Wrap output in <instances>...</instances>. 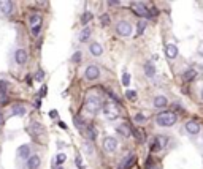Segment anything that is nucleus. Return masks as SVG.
I'll return each instance as SVG.
<instances>
[{"label":"nucleus","instance_id":"28","mask_svg":"<svg viewBox=\"0 0 203 169\" xmlns=\"http://www.w3.org/2000/svg\"><path fill=\"white\" fill-rule=\"evenodd\" d=\"M146 29V21H138L137 24V35H141Z\"/></svg>","mask_w":203,"mask_h":169},{"label":"nucleus","instance_id":"15","mask_svg":"<svg viewBox=\"0 0 203 169\" xmlns=\"http://www.w3.org/2000/svg\"><path fill=\"white\" fill-rule=\"evenodd\" d=\"M165 54H167V57H168L170 60L176 59V56H178V47H176V44L168 43V44L165 46Z\"/></svg>","mask_w":203,"mask_h":169},{"label":"nucleus","instance_id":"11","mask_svg":"<svg viewBox=\"0 0 203 169\" xmlns=\"http://www.w3.org/2000/svg\"><path fill=\"white\" fill-rule=\"evenodd\" d=\"M27 52H25L24 49H16V52H14V62L18 63V65H24L25 62H27Z\"/></svg>","mask_w":203,"mask_h":169},{"label":"nucleus","instance_id":"36","mask_svg":"<svg viewBox=\"0 0 203 169\" xmlns=\"http://www.w3.org/2000/svg\"><path fill=\"white\" fill-rule=\"evenodd\" d=\"M65 160H67V157H65L64 153H59V155L56 157V161H57V164H62Z\"/></svg>","mask_w":203,"mask_h":169},{"label":"nucleus","instance_id":"2","mask_svg":"<svg viewBox=\"0 0 203 169\" xmlns=\"http://www.w3.org/2000/svg\"><path fill=\"white\" fill-rule=\"evenodd\" d=\"M84 109L87 114L91 115H97L100 111H102V103L98 100V96H94V95H89L86 98V103H84Z\"/></svg>","mask_w":203,"mask_h":169},{"label":"nucleus","instance_id":"7","mask_svg":"<svg viewBox=\"0 0 203 169\" xmlns=\"http://www.w3.org/2000/svg\"><path fill=\"white\" fill-rule=\"evenodd\" d=\"M116 147H117V141H116L114 138L107 136V138L103 139V150H105V152L113 153V152L116 150Z\"/></svg>","mask_w":203,"mask_h":169},{"label":"nucleus","instance_id":"25","mask_svg":"<svg viewBox=\"0 0 203 169\" xmlns=\"http://www.w3.org/2000/svg\"><path fill=\"white\" fill-rule=\"evenodd\" d=\"M195 76H197V71H195V70H187L186 73H184V76H183V79H184L186 82H189V81H192Z\"/></svg>","mask_w":203,"mask_h":169},{"label":"nucleus","instance_id":"23","mask_svg":"<svg viewBox=\"0 0 203 169\" xmlns=\"http://www.w3.org/2000/svg\"><path fill=\"white\" fill-rule=\"evenodd\" d=\"M84 133H86V136H87L89 141H95V139H97V130H95L94 127H86Z\"/></svg>","mask_w":203,"mask_h":169},{"label":"nucleus","instance_id":"39","mask_svg":"<svg viewBox=\"0 0 203 169\" xmlns=\"http://www.w3.org/2000/svg\"><path fill=\"white\" fill-rule=\"evenodd\" d=\"M75 163H76V166H78L80 169H84V166H83V163H81V158H80V157L76 158V161H75Z\"/></svg>","mask_w":203,"mask_h":169},{"label":"nucleus","instance_id":"29","mask_svg":"<svg viewBox=\"0 0 203 169\" xmlns=\"http://www.w3.org/2000/svg\"><path fill=\"white\" fill-rule=\"evenodd\" d=\"M125 96H127V100H129V101H135L137 100V92L135 90H127Z\"/></svg>","mask_w":203,"mask_h":169},{"label":"nucleus","instance_id":"32","mask_svg":"<svg viewBox=\"0 0 203 169\" xmlns=\"http://www.w3.org/2000/svg\"><path fill=\"white\" fill-rule=\"evenodd\" d=\"M129 84H130V75H129V73H124V75H122V85L127 87Z\"/></svg>","mask_w":203,"mask_h":169},{"label":"nucleus","instance_id":"44","mask_svg":"<svg viewBox=\"0 0 203 169\" xmlns=\"http://www.w3.org/2000/svg\"><path fill=\"white\" fill-rule=\"evenodd\" d=\"M146 169H160V166L156 164V166H149V167H146Z\"/></svg>","mask_w":203,"mask_h":169},{"label":"nucleus","instance_id":"26","mask_svg":"<svg viewBox=\"0 0 203 169\" xmlns=\"http://www.w3.org/2000/svg\"><path fill=\"white\" fill-rule=\"evenodd\" d=\"M8 87H10V82H8V81H5V79H0V95H7Z\"/></svg>","mask_w":203,"mask_h":169},{"label":"nucleus","instance_id":"19","mask_svg":"<svg viewBox=\"0 0 203 169\" xmlns=\"http://www.w3.org/2000/svg\"><path fill=\"white\" fill-rule=\"evenodd\" d=\"M116 130H117V133H121L124 138H130V136H132V128L127 125V123H121Z\"/></svg>","mask_w":203,"mask_h":169},{"label":"nucleus","instance_id":"24","mask_svg":"<svg viewBox=\"0 0 203 169\" xmlns=\"http://www.w3.org/2000/svg\"><path fill=\"white\" fill-rule=\"evenodd\" d=\"M91 35H92V30H91L89 27H86V29H83V30H81V33H80V41H81V43H84V41H87V40L91 38Z\"/></svg>","mask_w":203,"mask_h":169},{"label":"nucleus","instance_id":"17","mask_svg":"<svg viewBox=\"0 0 203 169\" xmlns=\"http://www.w3.org/2000/svg\"><path fill=\"white\" fill-rule=\"evenodd\" d=\"M89 52H91L92 56H95V57H100L102 54H103V47H102L100 43H92V44L89 46Z\"/></svg>","mask_w":203,"mask_h":169},{"label":"nucleus","instance_id":"22","mask_svg":"<svg viewBox=\"0 0 203 169\" xmlns=\"http://www.w3.org/2000/svg\"><path fill=\"white\" fill-rule=\"evenodd\" d=\"M135 161H137L135 155H129V157L125 158V161L122 163V169H130V167L135 164Z\"/></svg>","mask_w":203,"mask_h":169},{"label":"nucleus","instance_id":"6","mask_svg":"<svg viewBox=\"0 0 203 169\" xmlns=\"http://www.w3.org/2000/svg\"><path fill=\"white\" fill-rule=\"evenodd\" d=\"M98 76H100V68L97 65H89L84 71V78L87 81H95L98 79Z\"/></svg>","mask_w":203,"mask_h":169},{"label":"nucleus","instance_id":"34","mask_svg":"<svg viewBox=\"0 0 203 169\" xmlns=\"http://www.w3.org/2000/svg\"><path fill=\"white\" fill-rule=\"evenodd\" d=\"M91 19H92V14H91V13H84L83 17H81V24H87Z\"/></svg>","mask_w":203,"mask_h":169},{"label":"nucleus","instance_id":"43","mask_svg":"<svg viewBox=\"0 0 203 169\" xmlns=\"http://www.w3.org/2000/svg\"><path fill=\"white\" fill-rule=\"evenodd\" d=\"M116 5H119V2H113V0L108 2V7H116Z\"/></svg>","mask_w":203,"mask_h":169},{"label":"nucleus","instance_id":"4","mask_svg":"<svg viewBox=\"0 0 203 169\" xmlns=\"http://www.w3.org/2000/svg\"><path fill=\"white\" fill-rule=\"evenodd\" d=\"M116 33L119 36H130L132 35V26L127 21H119L116 26Z\"/></svg>","mask_w":203,"mask_h":169},{"label":"nucleus","instance_id":"38","mask_svg":"<svg viewBox=\"0 0 203 169\" xmlns=\"http://www.w3.org/2000/svg\"><path fill=\"white\" fill-rule=\"evenodd\" d=\"M84 150H86L87 153H92V146H91L89 142H86V144H84Z\"/></svg>","mask_w":203,"mask_h":169},{"label":"nucleus","instance_id":"3","mask_svg":"<svg viewBox=\"0 0 203 169\" xmlns=\"http://www.w3.org/2000/svg\"><path fill=\"white\" fill-rule=\"evenodd\" d=\"M102 111H103V114L108 120H116L119 117V109H117L116 103H113V101H107L102 106Z\"/></svg>","mask_w":203,"mask_h":169},{"label":"nucleus","instance_id":"18","mask_svg":"<svg viewBox=\"0 0 203 169\" xmlns=\"http://www.w3.org/2000/svg\"><path fill=\"white\" fill-rule=\"evenodd\" d=\"M144 75H146V78H154L156 76V66L152 62L144 63Z\"/></svg>","mask_w":203,"mask_h":169},{"label":"nucleus","instance_id":"12","mask_svg":"<svg viewBox=\"0 0 203 169\" xmlns=\"http://www.w3.org/2000/svg\"><path fill=\"white\" fill-rule=\"evenodd\" d=\"M132 11H133L135 14L141 16V17L148 16V8H146L143 3H138V2H133V3H132Z\"/></svg>","mask_w":203,"mask_h":169},{"label":"nucleus","instance_id":"45","mask_svg":"<svg viewBox=\"0 0 203 169\" xmlns=\"http://www.w3.org/2000/svg\"><path fill=\"white\" fill-rule=\"evenodd\" d=\"M49 115H51V117H53V118H54V117L57 115V112H56V111H51V114H49Z\"/></svg>","mask_w":203,"mask_h":169},{"label":"nucleus","instance_id":"10","mask_svg":"<svg viewBox=\"0 0 203 169\" xmlns=\"http://www.w3.org/2000/svg\"><path fill=\"white\" fill-rule=\"evenodd\" d=\"M167 104H168V100H167V96H164V95H156L154 100H152V106H154L156 109L167 108Z\"/></svg>","mask_w":203,"mask_h":169},{"label":"nucleus","instance_id":"40","mask_svg":"<svg viewBox=\"0 0 203 169\" xmlns=\"http://www.w3.org/2000/svg\"><path fill=\"white\" fill-rule=\"evenodd\" d=\"M43 76H44V71H41V70H40L38 73H37V79H38V81H41V79H43Z\"/></svg>","mask_w":203,"mask_h":169},{"label":"nucleus","instance_id":"20","mask_svg":"<svg viewBox=\"0 0 203 169\" xmlns=\"http://www.w3.org/2000/svg\"><path fill=\"white\" fill-rule=\"evenodd\" d=\"M30 131H32V134H44V133H46V130H44L38 122H32V125H30Z\"/></svg>","mask_w":203,"mask_h":169},{"label":"nucleus","instance_id":"8","mask_svg":"<svg viewBox=\"0 0 203 169\" xmlns=\"http://www.w3.org/2000/svg\"><path fill=\"white\" fill-rule=\"evenodd\" d=\"M167 142H168V138L167 136H157L156 139H154V142H152V146H151V149L152 150H162V149H165L167 147Z\"/></svg>","mask_w":203,"mask_h":169},{"label":"nucleus","instance_id":"30","mask_svg":"<svg viewBox=\"0 0 203 169\" xmlns=\"http://www.w3.org/2000/svg\"><path fill=\"white\" fill-rule=\"evenodd\" d=\"M133 122H137V123H144V122H146V115H143V114H135V115H133Z\"/></svg>","mask_w":203,"mask_h":169},{"label":"nucleus","instance_id":"9","mask_svg":"<svg viewBox=\"0 0 203 169\" xmlns=\"http://www.w3.org/2000/svg\"><path fill=\"white\" fill-rule=\"evenodd\" d=\"M41 164V158L38 155H32L27 158V161H25V167L27 169H38Z\"/></svg>","mask_w":203,"mask_h":169},{"label":"nucleus","instance_id":"35","mask_svg":"<svg viewBox=\"0 0 203 169\" xmlns=\"http://www.w3.org/2000/svg\"><path fill=\"white\" fill-rule=\"evenodd\" d=\"M135 136H137V139H138L140 142L144 141V133H143L141 130H135Z\"/></svg>","mask_w":203,"mask_h":169},{"label":"nucleus","instance_id":"14","mask_svg":"<svg viewBox=\"0 0 203 169\" xmlns=\"http://www.w3.org/2000/svg\"><path fill=\"white\" fill-rule=\"evenodd\" d=\"M0 11L5 16H10L13 13V2H10V0H2V2H0Z\"/></svg>","mask_w":203,"mask_h":169},{"label":"nucleus","instance_id":"21","mask_svg":"<svg viewBox=\"0 0 203 169\" xmlns=\"http://www.w3.org/2000/svg\"><path fill=\"white\" fill-rule=\"evenodd\" d=\"M25 114V106L24 104H14L11 108V115H24Z\"/></svg>","mask_w":203,"mask_h":169},{"label":"nucleus","instance_id":"5","mask_svg":"<svg viewBox=\"0 0 203 169\" xmlns=\"http://www.w3.org/2000/svg\"><path fill=\"white\" fill-rule=\"evenodd\" d=\"M29 24H30V29H32V35H38L40 29H41V16L40 14H32L29 17Z\"/></svg>","mask_w":203,"mask_h":169},{"label":"nucleus","instance_id":"31","mask_svg":"<svg viewBox=\"0 0 203 169\" xmlns=\"http://www.w3.org/2000/svg\"><path fill=\"white\" fill-rule=\"evenodd\" d=\"M100 22H102V26H110V16L108 14H102Z\"/></svg>","mask_w":203,"mask_h":169},{"label":"nucleus","instance_id":"27","mask_svg":"<svg viewBox=\"0 0 203 169\" xmlns=\"http://www.w3.org/2000/svg\"><path fill=\"white\" fill-rule=\"evenodd\" d=\"M75 127L78 128L80 131L86 130V123H84V120H83L81 117H75Z\"/></svg>","mask_w":203,"mask_h":169},{"label":"nucleus","instance_id":"41","mask_svg":"<svg viewBox=\"0 0 203 169\" xmlns=\"http://www.w3.org/2000/svg\"><path fill=\"white\" fill-rule=\"evenodd\" d=\"M198 54H200V56L203 57V41H201V43L198 44Z\"/></svg>","mask_w":203,"mask_h":169},{"label":"nucleus","instance_id":"37","mask_svg":"<svg viewBox=\"0 0 203 169\" xmlns=\"http://www.w3.org/2000/svg\"><path fill=\"white\" fill-rule=\"evenodd\" d=\"M148 16H157V10L152 7V8H148Z\"/></svg>","mask_w":203,"mask_h":169},{"label":"nucleus","instance_id":"46","mask_svg":"<svg viewBox=\"0 0 203 169\" xmlns=\"http://www.w3.org/2000/svg\"><path fill=\"white\" fill-rule=\"evenodd\" d=\"M200 98H201V101H203V89L200 90Z\"/></svg>","mask_w":203,"mask_h":169},{"label":"nucleus","instance_id":"42","mask_svg":"<svg viewBox=\"0 0 203 169\" xmlns=\"http://www.w3.org/2000/svg\"><path fill=\"white\" fill-rule=\"evenodd\" d=\"M44 93H46V85H43V87H41V90H40V98H41V96H43Z\"/></svg>","mask_w":203,"mask_h":169},{"label":"nucleus","instance_id":"1","mask_svg":"<svg viewBox=\"0 0 203 169\" xmlns=\"http://www.w3.org/2000/svg\"><path fill=\"white\" fill-rule=\"evenodd\" d=\"M176 122H178V117H176L174 112H160V114L156 117L157 127H162V128H170V127H173Z\"/></svg>","mask_w":203,"mask_h":169},{"label":"nucleus","instance_id":"33","mask_svg":"<svg viewBox=\"0 0 203 169\" xmlns=\"http://www.w3.org/2000/svg\"><path fill=\"white\" fill-rule=\"evenodd\" d=\"M81 57H83L81 52H75V54L71 56V62H73V63H78V62L81 60Z\"/></svg>","mask_w":203,"mask_h":169},{"label":"nucleus","instance_id":"13","mask_svg":"<svg viewBox=\"0 0 203 169\" xmlns=\"http://www.w3.org/2000/svg\"><path fill=\"white\" fill-rule=\"evenodd\" d=\"M186 131L189 134H198L200 131V123L197 122V120H189V122L186 123Z\"/></svg>","mask_w":203,"mask_h":169},{"label":"nucleus","instance_id":"16","mask_svg":"<svg viewBox=\"0 0 203 169\" xmlns=\"http://www.w3.org/2000/svg\"><path fill=\"white\" fill-rule=\"evenodd\" d=\"M30 157V147L29 146H21L19 149H18V158H21V160H25L27 161V158Z\"/></svg>","mask_w":203,"mask_h":169}]
</instances>
